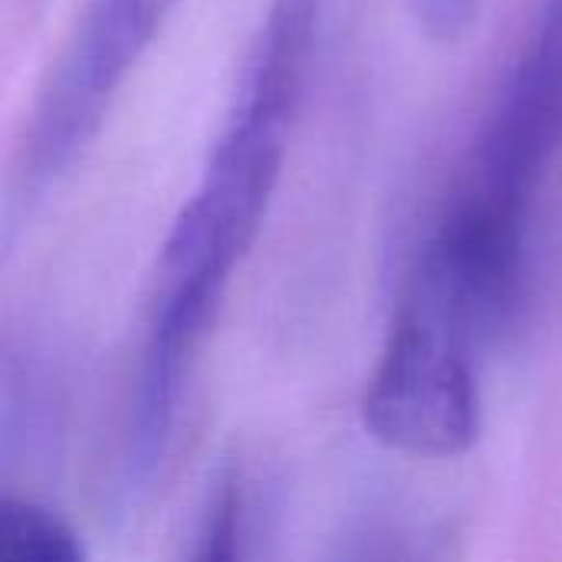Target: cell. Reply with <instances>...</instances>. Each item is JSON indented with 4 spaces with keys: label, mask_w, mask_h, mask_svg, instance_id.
<instances>
[{
    "label": "cell",
    "mask_w": 562,
    "mask_h": 562,
    "mask_svg": "<svg viewBox=\"0 0 562 562\" xmlns=\"http://www.w3.org/2000/svg\"><path fill=\"white\" fill-rule=\"evenodd\" d=\"M562 158V0H540L454 191L533 217Z\"/></svg>",
    "instance_id": "277c9868"
},
{
    "label": "cell",
    "mask_w": 562,
    "mask_h": 562,
    "mask_svg": "<svg viewBox=\"0 0 562 562\" xmlns=\"http://www.w3.org/2000/svg\"><path fill=\"white\" fill-rule=\"evenodd\" d=\"M178 0H86L59 43L13 155V211L40 201L92 145Z\"/></svg>",
    "instance_id": "7a4b0ae2"
},
{
    "label": "cell",
    "mask_w": 562,
    "mask_h": 562,
    "mask_svg": "<svg viewBox=\"0 0 562 562\" xmlns=\"http://www.w3.org/2000/svg\"><path fill=\"white\" fill-rule=\"evenodd\" d=\"M188 562H244V530H240V494L227 484L211 501L198 543Z\"/></svg>",
    "instance_id": "8992f818"
},
{
    "label": "cell",
    "mask_w": 562,
    "mask_h": 562,
    "mask_svg": "<svg viewBox=\"0 0 562 562\" xmlns=\"http://www.w3.org/2000/svg\"><path fill=\"white\" fill-rule=\"evenodd\" d=\"M362 425L389 451L448 461L481 438L477 346L405 296L362 395Z\"/></svg>",
    "instance_id": "3957f363"
},
{
    "label": "cell",
    "mask_w": 562,
    "mask_h": 562,
    "mask_svg": "<svg viewBox=\"0 0 562 562\" xmlns=\"http://www.w3.org/2000/svg\"><path fill=\"white\" fill-rule=\"evenodd\" d=\"M319 16L323 0L267 3L204 171L161 244L132 415V461L145 471L171 438L184 375L273 204Z\"/></svg>",
    "instance_id": "6da1fadb"
},
{
    "label": "cell",
    "mask_w": 562,
    "mask_h": 562,
    "mask_svg": "<svg viewBox=\"0 0 562 562\" xmlns=\"http://www.w3.org/2000/svg\"><path fill=\"white\" fill-rule=\"evenodd\" d=\"M0 562H86L79 533L30 497H0Z\"/></svg>",
    "instance_id": "5b68a950"
},
{
    "label": "cell",
    "mask_w": 562,
    "mask_h": 562,
    "mask_svg": "<svg viewBox=\"0 0 562 562\" xmlns=\"http://www.w3.org/2000/svg\"><path fill=\"white\" fill-rule=\"evenodd\" d=\"M415 3H418V20L425 23V30L435 40L451 43L471 26L481 0H415Z\"/></svg>",
    "instance_id": "52a82bcc"
}]
</instances>
